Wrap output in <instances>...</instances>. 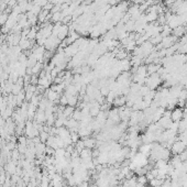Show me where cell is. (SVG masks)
I'll return each mask as SVG.
<instances>
[{"label": "cell", "instance_id": "cell-18", "mask_svg": "<svg viewBox=\"0 0 187 187\" xmlns=\"http://www.w3.org/2000/svg\"><path fill=\"white\" fill-rule=\"evenodd\" d=\"M59 102H61V105H63V106H68V101H67L66 96H63L62 98H61V100H59Z\"/></svg>", "mask_w": 187, "mask_h": 187}, {"label": "cell", "instance_id": "cell-10", "mask_svg": "<svg viewBox=\"0 0 187 187\" xmlns=\"http://www.w3.org/2000/svg\"><path fill=\"white\" fill-rule=\"evenodd\" d=\"M164 181H165V179H164ZM164 181L156 177V178H153L152 181H150V185H151V187H161V185L163 184Z\"/></svg>", "mask_w": 187, "mask_h": 187}, {"label": "cell", "instance_id": "cell-19", "mask_svg": "<svg viewBox=\"0 0 187 187\" xmlns=\"http://www.w3.org/2000/svg\"><path fill=\"white\" fill-rule=\"evenodd\" d=\"M19 154H20L19 150L13 151V153H12V158H13V160H18V158H19Z\"/></svg>", "mask_w": 187, "mask_h": 187}, {"label": "cell", "instance_id": "cell-20", "mask_svg": "<svg viewBox=\"0 0 187 187\" xmlns=\"http://www.w3.org/2000/svg\"><path fill=\"white\" fill-rule=\"evenodd\" d=\"M68 187H79V185H73V186H68Z\"/></svg>", "mask_w": 187, "mask_h": 187}, {"label": "cell", "instance_id": "cell-22", "mask_svg": "<svg viewBox=\"0 0 187 187\" xmlns=\"http://www.w3.org/2000/svg\"><path fill=\"white\" fill-rule=\"evenodd\" d=\"M186 106H187V102H186Z\"/></svg>", "mask_w": 187, "mask_h": 187}, {"label": "cell", "instance_id": "cell-8", "mask_svg": "<svg viewBox=\"0 0 187 187\" xmlns=\"http://www.w3.org/2000/svg\"><path fill=\"white\" fill-rule=\"evenodd\" d=\"M57 98H58L57 92H54V90H52V89L47 90V99L50 100V101H56Z\"/></svg>", "mask_w": 187, "mask_h": 187}, {"label": "cell", "instance_id": "cell-12", "mask_svg": "<svg viewBox=\"0 0 187 187\" xmlns=\"http://www.w3.org/2000/svg\"><path fill=\"white\" fill-rule=\"evenodd\" d=\"M73 112H74V107L68 106V107H66V108L64 109V111H63L62 113L65 118H67V117H69L71 115H73Z\"/></svg>", "mask_w": 187, "mask_h": 187}, {"label": "cell", "instance_id": "cell-21", "mask_svg": "<svg viewBox=\"0 0 187 187\" xmlns=\"http://www.w3.org/2000/svg\"><path fill=\"white\" fill-rule=\"evenodd\" d=\"M28 187H34V186H33V185H32V184H31V183H30L29 185H28Z\"/></svg>", "mask_w": 187, "mask_h": 187}, {"label": "cell", "instance_id": "cell-3", "mask_svg": "<svg viewBox=\"0 0 187 187\" xmlns=\"http://www.w3.org/2000/svg\"><path fill=\"white\" fill-rule=\"evenodd\" d=\"M184 109L181 107H176L173 110H171V119L173 122H179L183 119Z\"/></svg>", "mask_w": 187, "mask_h": 187}, {"label": "cell", "instance_id": "cell-14", "mask_svg": "<svg viewBox=\"0 0 187 187\" xmlns=\"http://www.w3.org/2000/svg\"><path fill=\"white\" fill-rule=\"evenodd\" d=\"M138 183L142 184V185H145L146 182H148V179H146V176L145 175H140V176H138Z\"/></svg>", "mask_w": 187, "mask_h": 187}, {"label": "cell", "instance_id": "cell-2", "mask_svg": "<svg viewBox=\"0 0 187 187\" xmlns=\"http://www.w3.org/2000/svg\"><path fill=\"white\" fill-rule=\"evenodd\" d=\"M187 146L185 145V143L183 141H181L179 139H177L176 141L171 145V153L174 154V155H179L182 154L186 150Z\"/></svg>", "mask_w": 187, "mask_h": 187}, {"label": "cell", "instance_id": "cell-5", "mask_svg": "<svg viewBox=\"0 0 187 187\" xmlns=\"http://www.w3.org/2000/svg\"><path fill=\"white\" fill-rule=\"evenodd\" d=\"M151 149H152V144H144V143H142L141 145H140V148H139V151H140V153L149 156L150 153H151Z\"/></svg>", "mask_w": 187, "mask_h": 187}, {"label": "cell", "instance_id": "cell-7", "mask_svg": "<svg viewBox=\"0 0 187 187\" xmlns=\"http://www.w3.org/2000/svg\"><path fill=\"white\" fill-rule=\"evenodd\" d=\"M84 142V145L85 148H87V149H92V148H95V139H90V138H85L83 140Z\"/></svg>", "mask_w": 187, "mask_h": 187}, {"label": "cell", "instance_id": "cell-9", "mask_svg": "<svg viewBox=\"0 0 187 187\" xmlns=\"http://www.w3.org/2000/svg\"><path fill=\"white\" fill-rule=\"evenodd\" d=\"M185 31H186V29L181 25V27H177L176 29H174V32H173V33H174V37H179L181 35H184V34H185Z\"/></svg>", "mask_w": 187, "mask_h": 187}, {"label": "cell", "instance_id": "cell-1", "mask_svg": "<svg viewBox=\"0 0 187 187\" xmlns=\"http://www.w3.org/2000/svg\"><path fill=\"white\" fill-rule=\"evenodd\" d=\"M162 78H161V76L158 74V73H155V74H152L148 76L145 79V85L151 89V90H155V89H158L160 87V85L162 84Z\"/></svg>", "mask_w": 187, "mask_h": 187}, {"label": "cell", "instance_id": "cell-17", "mask_svg": "<svg viewBox=\"0 0 187 187\" xmlns=\"http://www.w3.org/2000/svg\"><path fill=\"white\" fill-rule=\"evenodd\" d=\"M8 16L6 14V13H4L2 16H0V24H4L6 22H7V20H8Z\"/></svg>", "mask_w": 187, "mask_h": 187}, {"label": "cell", "instance_id": "cell-6", "mask_svg": "<svg viewBox=\"0 0 187 187\" xmlns=\"http://www.w3.org/2000/svg\"><path fill=\"white\" fill-rule=\"evenodd\" d=\"M52 187H63V179L59 175H55L53 179H52V183H51Z\"/></svg>", "mask_w": 187, "mask_h": 187}, {"label": "cell", "instance_id": "cell-11", "mask_svg": "<svg viewBox=\"0 0 187 187\" xmlns=\"http://www.w3.org/2000/svg\"><path fill=\"white\" fill-rule=\"evenodd\" d=\"M66 97H67V101H68V106L74 107L75 105L77 104V97H76V96H66Z\"/></svg>", "mask_w": 187, "mask_h": 187}, {"label": "cell", "instance_id": "cell-15", "mask_svg": "<svg viewBox=\"0 0 187 187\" xmlns=\"http://www.w3.org/2000/svg\"><path fill=\"white\" fill-rule=\"evenodd\" d=\"M41 67H42V64H41V63L37 62V64H35V65L32 67V74H37V72L41 69Z\"/></svg>", "mask_w": 187, "mask_h": 187}, {"label": "cell", "instance_id": "cell-4", "mask_svg": "<svg viewBox=\"0 0 187 187\" xmlns=\"http://www.w3.org/2000/svg\"><path fill=\"white\" fill-rule=\"evenodd\" d=\"M45 144L44 143H37V144H35V154H37V158H40L41 155H43L44 154V152H45Z\"/></svg>", "mask_w": 187, "mask_h": 187}, {"label": "cell", "instance_id": "cell-16", "mask_svg": "<svg viewBox=\"0 0 187 187\" xmlns=\"http://www.w3.org/2000/svg\"><path fill=\"white\" fill-rule=\"evenodd\" d=\"M49 137H50V134L47 132H45V131H42L41 132V135H40V139H41V141L45 142L47 141V139H49Z\"/></svg>", "mask_w": 187, "mask_h": 187}, {"label": "cell", "instance_id": "cell-13", "mask_svg": "<svg viewBox=\"0 0 187 187\" xmlns=\"http://www.w3.org/2000/svg\"><path fill=\"white\" fill-rule=\"evenodd\" d=\"M6 170H7V172L8 173H11V174H16V164H13L12 162L9 163L8 165H7V167H6Z\"/></svg>", "mask_w": 187, "mask_h": 187}]
</instances>
